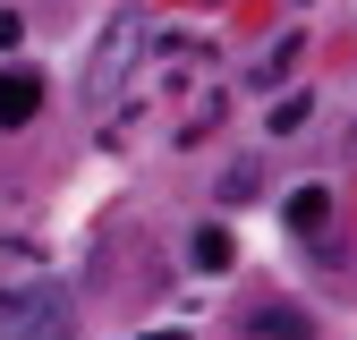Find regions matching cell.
Listing matches in <instances>:
<instances>
[{
  "mask_svg": "<svg viewBox=\"0 0 357 340\" xmlns=\"http://www.w3.org/2000/svg\"><path fill=\"white\" fill-rule=\"evenodd\" d=\"M77 307L60 281H34V289H0V340H68Z\"/></svg>",
  "mask_w": 357,
  "mask_h": 340,
  "instance_id": "cell-1",
  "label": "cell"
},
{
  "mask_svg": "<svg viewBox=\"0 0 357 340\" xmlns=\"http://www.w3.org/2000/svg\"><path fill=\"white\" fill-rule=\"evenodd\" d=\"M43 111V77L34 68H0V128H26Z\"/></svg>",
  "mask_w": 357,
  "mask_h": 340,
  "instance_id": "cell-2",
  "label": "cell"
},
{
  "mask_svg": "<svg viewBox=\"0 0 357 340\" xmlns=\"http://www.w3.org/2000/svg\"><path fill=\"white\" fill-rule=\"evenodd\" d=\"M247 332H255V340H315V323H306L298 307H255Z\"/></svg>",
  "mask_w": 357,
  "mask_h": 340,
  "instance_id": "cell-3",
  "label": "cell"
},
{
  "mask_svg": "<svg viewBox=\"0 0 357 340\" xmlns=\"http://www.w3.org/2000/svg\"><path fill=\"white\" fill-rule=\"evenodd\" d=\"M188 255H196V272H230V264H238V247H230V230H221V222H204V230L188 238Z\"/></svg>",
  "mask_w": 357,
  "mask_h": 340,
  "instance_id": "cell-4",
  "label": "cell"
},
{
  "mask_svg": "<svg viewBox=\"0 0 357 340\" xmlns=\"http://www.w3.org/2000/svg\"><path fill=\"white\" fill-rule=\"evenodd\" d=\"M137 34H145L137 17H128V26L111 34V52H102V68H94V102H102V94H111V85H119V68H128V52H137Z\"/></svg>",
  "mask_w": 357,
  "mask_h": 340,
  "instance_id": "cell-5",
  "label": "cell"
},
{
  "mask_svg": "<svg viewBox=\"0 0 357 340\" xmlns=\"http://www.w3.org/2000/svg\"><path fill=\"white\" fill-rule=\"evenodd\" d=\"M332 222V187H298L289 196V230H324Z\"/></svg>",
  "mask_w": 357,
  "mask_h": 340,
  "instance_id": "cell-6",
  "label": "cell"
},
{
  "mask_svg": "<svg viewBox=\"0 0 357 340\" xmlns=\"http://www.w3.org/2000/svg\"><path fill=\"white\" fill-rule=\"evenodd\" d=\"M26 26H17V9H0V52H9V42H17Z\"/></svg>",
  "mask_w": 357,
  "mask_h": 340,
  "instance_id": "cell-7",
  "label": "cell"
},
{
  "mask_svg": "<svg viewBox=\"0 0 357 340\" xmlns=\"http://www.w3.org/2000/svg\"><path fill=\"white\" fill-rule=\"evenodd\" d=\"M137 340H188V332H137Z\"/></svg>",
  "mask_w": 357,
  "mask_h": 340,
  "instance_id": "cell-8",
  "label": "cell"
}]
</instances>
